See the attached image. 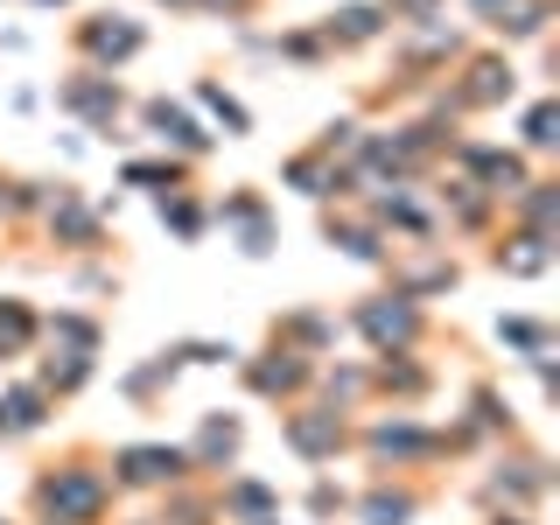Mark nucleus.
<instances>
[{
    "label": "nucleus",
    "mask_w": 560,
    "mask_h": 525,
    "mask_svg": "<svg viewBox=\"0 0 560 525\" xmlns=\"http://www.w3.org/2000/svg\"><path fill=\"white\" fill-rule=\"evenodd\" d=\"M175 469H183L175 448H127V477L133 483H162V477H175Z\"/></svg>",
    "instance_id": "1"
},
{
    "label": "nucleus",
    "mask_w": 560,
    "mask_h": 525,
    "mask_svg": "<svg viewBox=\"0 0 560 525\" xmlns=\"http://www.w3.org/2000/svg\"><path fill=\"white\" fill-rule=\"evenodd\" d=\"M49 504H57L63 518H92V512H98V483L63 477V483H49Z\"/></svg>",
    "instance_id": "2"
},
{
    "label": "nucleus",
    "mask_w": 560,
    "mask_h": 525,
    "mask_svg": "<svg viewBox=\"0 0 560 525\" xmlns=\"http://www.w3.org/2000/svg\"><path fill=\"white\" fill-rule=\"evenodd\" d=\"M364 329H372V337H407V308H393V315L372 308V315H364Z\"/></svg>",
    "instance_id": "3"
}]
</instances>
